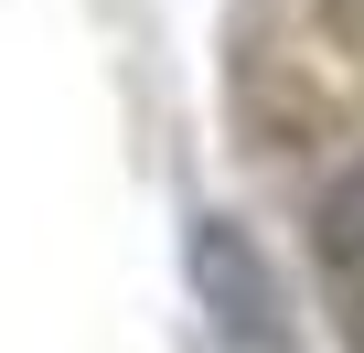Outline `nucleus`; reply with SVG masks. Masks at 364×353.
<instances>
[{"label": "nucleus", "instance_id": "f257e3e1", "mask_svg": "<svg viewBox=\"0 0 364 353\" xmlns=\"http://www.w3.org/2000/svg\"><path fill=\"white\" fill-rule=\"evenodd\" d=\"M311 236H321V268H332V289L364 310V161H343V171H332V193H321Z\"/></svg>", "mask_w": 364, "mask_h": 353}]
</instances>
